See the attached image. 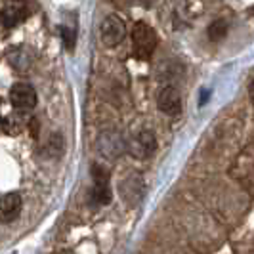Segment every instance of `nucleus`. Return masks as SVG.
<instances>
[{
    "label": "nucleus",
    "mask_w": 254,
    "mask_h": 254,
    "mask_svg": "<svg viewBox=\"0 0 254 254\" xmlns=\"http://www.w3.org/2000/svg\"><path fill=\"white\" fill-rule=\"evenodd\" d=\"M2 130H4V134L6 136H13V134H17L19 132V128L15 125V121H10V117H4V121H2Z\"/></svg>",
    "instance_id": "obj_15"
},
{
    "label": "nucleus",
    "mask_w": 254,
    "mask_h": 254,
    "mask_svg": "<svg viewBox=\"0 0 254 254\" xmlns=\"http://www.w3.org/2000/svg\"><path fill=\"white\" fill-rule=\"evenodd\" d=\"M226 35H228V21H226L224 17L214 19V21L208 25V38H210L212 42H220Z\"/></svg>",
    "instance_id": "obj_13"
},
{
    "label": "nucleus",
    "mask_w": 254,
    "mask_h": 254,
    "mask_svg": "<svg viewBox=\"0 0 254 254\" xmlns=\"http://www.w3.org/2000/svg\"><path fill=\"white\" fill-rule=\"evenodd\" d=\"M10 102L15 111L27 113L37 105V92L29 82H15L10 88Z\"/></svg>",
    "instance_id": "obj_6"
},
{
    "label": "nucleus",
    "mask_w": 254,
    "mask_h": 254,
    "mask_svg": "<svg viewBox=\"0 0 254 254\" xmlns=\"http://www.w3.org/2000/svg\"><path fill=\"white\" fill-rule=\"evenodd\" d=\"M157 33L153 31L147 23H136L132 29V44H134V54L140 60H149L153 56V52L157 48Z\"/></svg>",
    "instance_id": "obj_2"
},
{
    "label": "nucleus",
    "mask_w": 254,
    "mask_h": 254,
    "mask_svg": "<svg viewBox=\"0 0 254 254\" xmlns=\"http://www.w3.org/2000/svg\"><path fill=\"white\" fill-rule=\"evenodd\" d=\"M8 62L17 71H27L31 67V64H33V56H31V52L27 50V48L17 46V48H12V50L8 52Z\"/></svg>",
    "instance_id": "obj_11"
},
{
    "label": "nucleus",
    "mask_w": 254,
    "mask_h": 254,
    "mask_svg": "<svg viewBox=\"0 0 254 254\" xmlns=\"http://www.w3.org/2000/svg\"><path fill=\"white\" fill-rule=\"evenodd\" d=\"M206 98H208V90H203V96H201V103L206 102Z\"/></svg>",
    "instance_id": "obj_17"
},
{
    "label": "nucleus",
    "mask_w": 254,
    "mask_h": 254,
    "mask_svg": "<svg viewBox=\"0 0 254 254\" xmlns=\"http://www.w3.org/2000/svg\"><path fill=\"white\" fill-rule=\"evenodd\" d=\"M119 191H121L123 201L130 208L138 206L143 199V195H145V182H143L140 172H130L128 176H125L123 182L119 184Z\"/></svg>",
    "instance_id": "obj_3"
},
{
    "label": "nucleus",
    "mask_w": 254,
    "mask_h": 254,
    "mask_svg": "<svg viewBox=\"0 0 254 254\" xmlns=\"http://www.w3.org/2000/svg\"><path fill=\"white\" fill-rule=\"evenodd\" d=\"M157 149V138L151 130L141 128L140 132H136V136H132V140L128 141V151L136 159H149Z\"/></svg>",
    "instance_id": "obj_5"
},
{
    "label": "nucleus",
    "mask_w": 254,
    "mask_h": 254,
    "mask_svg": "<svg viewBox=\"0 0 254 254\" xmlns=\"http://www.w3.org/2000/svg\"><path fill=\"white\" fill-rule=\"evenodd\" d=\"M100 37L105 46H117L127 37V23L119 15H107L100 27Z\"/></svg>",
    "instance_id": "obj_4"
},
{
    "label": "nucleus",
    "mask_w": 254,
    "mask_h": 254,
    "mask_svg": "<svg viewBox=\"0 0 254 254\" xmlns=\"http://www.w3.org/2000/svg\"><path fill=\"white\" fill-rule=\"evenodd\" d=\"M65 151V140L60 132H54L48 136V140L42 147V155H46L48 159H60Z\"/></svg>",
    "instance_id": "obj_12"
},
{
    "label": "nucleus",
    "mask_w": 254,
    "mask_h": 254,
    "mask_svg": "<svg viewBox=\"0 0 254 254\" xmlns=\"http://www.w3.org/2000/svg\"><path fill=\"white\" fill-rule=\"evenodd\" d=\"M123 149H125V143H123V138L117 132H103L100 140H98V151L102 157L115 159L123 153Z\"/></svg>",
    "instance_id": "obj_10"
},
{
    "label": "nucleus",
    "mask_w": 254,
    "mask_h": 254,
    "mask_svg": "<svg viewBox=\"0 0 254 254\" xmlns=\"http://www.w3.org/2000/svg\"><path fill=\"white\" fill-rule=\"evenodd\" d=\"M60 35H62V40H64V46L67 52H73L76 44V35L73 29H69V27H62L60 29Z\"/></svg>",
    "instance_id": "obj_14"
},
{
    "label": "nucleus",
    "mask_w": 254,
    "mask_h": 254,
    "mask_svg": "<svg viewBox=\"0 0 254 254\" xmlns=\"http://www.w3.org/2000/svg\"><path fill=\"white\" fill-rule=\"evenodd\" d=\"M157 107L161 113L168 115V117H176L182 113V96L176 86L166 84L159 90L157 94Z\"/></svg>",
    "instance_id": "obj_7"
},
{
    "label": "nucleus",
    "mask_w": 254,
    "mask_h": 254,
    "mask_svg": "<svg viewBox=\"0 0 254 254\" xmlns=\"http://www.w3.org/2000/svg\"><path fill=\"white\" fill-rule=\"evenodd\" d=\"M21 208H23V201H21V195L17 191H10V193L2 195L0 214H2V222L4 224L15 222L19 218V214H21Z\"/></svg>",
    "instance_id": "obj_9"
},
{
    "label": "nucleus",
    "mask_w": 254,
    "mask_h": 254,
    "mask_svg": "<svg viewBox=\"0 0 254 254\" xmlns=\"http://www.w3.org/2000/svg\"><path fill=\"white\" fill-rule=\"evenodd\" d=\"M92 190H90V203L96 204V206H105V204L111 203V182H109V172L103 168L102 165L94 163L92 168Z\"/></svg>",
    "instance_id": "obj_1"
},
{
    "label": "nucleus",
    "mask_w": 254,
    "mask_h": 254,
    "mask_svg": "<svg viewBox=\"0 0 254 254\" xmlns=\"http://www.w3.org/2000/svg\"><path fill=\"white\" fill-rule=\"evenodd\" d=\"M249 98H251V103L254 105V80L249 84Z\"/></svg>",
    "instance_id": "obj_16"
},
{
    "label": "nucleus",
    "mask_w": 254,
    "mask_h": 254,
    "mask_svg": "<svg viewBox=\"0 0 254 254\" xmlns=\"http://www.w3.org/2000/svg\"><path fill=\"white\" fill-rule=\"evenodd\" d=\"M29 15V6L25 0H10L2 10V25L4 29H13Z\"/></svg>",
    "instance_id": "obj_8"
}]
</instances>
